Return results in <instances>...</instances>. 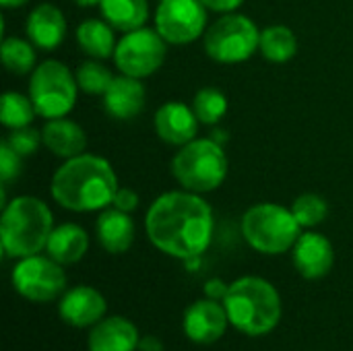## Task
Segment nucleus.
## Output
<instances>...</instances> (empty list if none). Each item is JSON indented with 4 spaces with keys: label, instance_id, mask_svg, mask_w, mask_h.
<instances>
[{
    "label": "nucleus",
    "instance_id": "nucleus-1",
    "mask_svg": "<svg viewBox=\"0 0 353 351\" xmlns=\"http://www.w3.org/2000/svg\"><path fill=\"white\" fill-rule=\"evenodd\" d=\"M213 228L211 205L201 194L184 188L159 194L145 215L149 242L163 254L182 261L201 259L207 252Z\"/></svg>",
    "mask_w": 353,
    "mask_h": 351
},
{
    "label": "nucleus",
    "instance_id": "nucleus-2",
    "mask_svg": "<svg viewBox=\"0 0 353 351\" xmlns=\"http://www.w3.org/2000/svg\"><path fill=\"white\" fill-rule=\"evenodd\" d=\"M118 176L105 157L83 153L70 159L54 172L50 192L52 199L68 211L89 213L112 205L118 190Z\"/></svg>",
    "mask_w": 353,
    "mask_h": 351
},
{
    "label": "nucleus",
    "instance_id": "nucleus-3",
    "mask_svg": "<svg viewBox=\"0 0 353 351\" xmlns=\"http://www.w3.org/2000/svg\"><path fill=\"white\" fill-rule=\"evenodd\" d=\"M223 306L230 325L250 337L271 333L283 314L281 296L275 285L256 275L236 279L223 298Z\"/></svg>",
    "mask_w": 353,
    "mask_h": 351
},
{
    "label": "nucleus",
    "instance_id": "nucleus-4",
    "mask_svg": "<svg viewBox=\"0 0 353 351\" xmlns=\"http://www.w3.org/2000/svg\"><path fill=\"white\" fill-rule=\"evenodd\" d=\"M54 230V215L50 207L29 194L14 197L2 209L0 242L6 257L25 259L46 250Z\"/></svg>",
    "mask_w": 353,
    "mask_h": 351
},
{
    "label": "nucleus",
    "instance_id": "nucleus-5",
    "mask_svg": "<svg viewBox=\"0 0 353 351\" xmlns=\"http://www.w3.org/2000/svg\"><path fill=\"white\" fill-rule=\"evenodd\" d=\"M228 155L215 139H194L182 145L172 159L176 182L196 194L217 190L228 178Z\"/></svg>",
    "mask_w": 353,
    "mask_h": 351
},
{
    "label": "nucleus",
    "instance_id": "nucleus-6",
    "mask_svg": "<svg viewBox=\"0 0 353 351\" xmlns=\"http://www.w3.org/2000/svg\"><path fill=\"white\" fill-rule=\"evenodd\" d=\"M242 236L261 254H283L294 248L302 225L292 209L277 203H261L242 215Z\"/></svg>",
    "mask_w": 353,
    "mask_h": 351
},
{
    "label": "nucleus",
    "instance_id": "nucleus-7",
    "mask_svg": "<svg viewBox=\"0 0 353 351\" xmlns=\"http://www.w3.org/2000/svg\"><path fill=\"white\" fill-rule=\"evenodd\" d=\"M77 77L60 60H46L33 68L29 79V97L41 118H64L77 103Z\"/></svg>",
    "mask_w": 353,
    "mask_h": 351
},
{
    "label": "nucleus",
    "instance_id": "nucleus-8",
    "mask_svg": "<svg viewBox=\"0 0 353 351\" xmlns=\"http://www.w3.org/2000/svg\"><path fill=\"white\" fill-rule=\"evenodd\" d=\"M205 52L221 64H238L254 56L261 46V29L246 14L228 12L203 35Z\"/></svg>",
    "mask_w": 353,
    "mask_h": 351
},
{
    "label": "nucleus",
    "instance_id": "nucleus-9",
    "mask_svg": "<svg viewBox=\"0 0 353 351\" xmlns=\"http://www.w3.org/2000/svg\"><path fill=\"white\" fill-rule=\"evenodd\" d=\"M165 56H168V41L159 35V31L141 27L124 33L118 39L114 62L122 74L145 79L161 68Z\"/></svg>",
    "mask_w": 353,
    "mask_h": 351
},
{
    "label": "nucleus",
    "instance_id": "nucleus-10",
    "mask_svg": "<svg viewBox=\"0 0 353 351\" xmlns=\"http://www.w3.org/2000/svg\"><path fill=\"white\" fill-rule=\"evenodd\" d=\"M10 283L14 292L29 302H52L66 290V273L60 263L52 257H25L10 273Z\"/></svg>",
    "mask_w": 353,
    "mask_h": 351
},
{
    "label": "nucleus",
    "instance_id": "nucleus-11",
    "mask_svg": "<svg viewBox=\"0 0 353 351\" xmlns=\"http://www.w3.org/2000/svg\"><path fill=\"white\" fill-rule=\"evenodd\" d=\"M207 6L201 0H159L155 29L172 46H186L205 35Z\"/></svg>",
    "mask_w": 353,
    "mask_h": 351
},
{
    "label": "nucleus",
    "instance_id": "nucleus-12",
    "mask_svg": "<svg viewBox=\"0 0 353 351\" xmlns=\"http://www.w3.org/2000/svg\"><path fill=\"white\" fill-rule=\"evenodd\" d=\"M228 325H230V317L225 312L223 302L211 298L192 302L182 319V329L186 337L199 345H211L219 341L225 335Z\"/></svg>",
    "mask_w": 353,
    "mask_h": 351
},
{
    "label": "nucleus",
    "instance_id": "nucleus-13",
    "mask_svg": "<svg viewBox=\"0 0 353 351\" xmlns=\"http://www.w3.org/2000/svg\"><path fill=\"white\" fill-rule=\"evenodd\" d=\"M108 310L105 298L91 285H77L60 296L58 314L60 321L74 329H87L97 325Z\"/></svg>",
    "mask_w": 353,
    "mask_h": 351
},
{
    "label": "nucleus",
    "instance_id": "nucleus-14",
    "mask_svg": "<svg viewBox=\"0 0 353 351\" xmlns=\"http://www.w3.org/2000/svg\"><path fill=\"white\" fill-rule=\"evenodd\" d=\"M296 271L304 279H323L335 265V250L327 236L316 232L300 234L292 248Z\"/></svg>",
    "mask_w": 353,
    "mask_h": 351
},
{
    "label": "nucleus",
    "instance_id": "nucleus-15",
    "mask_svg": "<svg viewBox=\"0 0 353 351\" xmlns=\"http://www.w3.org/2000/svg\"><path fill=\"white\" fill-rule=\"evenodd\" d=\"M157 137L174 147H182L196 139L199 130V118L192 110V106H186L182 101H168L159 106L153 118Z\"/></svg>",
    "mask_w": 353,
    "mask_h": 351
},
{
    "label": "nucleus",
    "instance_id": "nucleus-16",
    "mask_svg": "<svg viewBox=\"0 0 353 351\" xmlns=\"http://www.w3.org/2000/svg\"><path fill=\"white\" fill-rule=\"evenodd\" d=\"M25 33L35 48L56 50L66 35V19L58 6L50 2H41L29 12L25 23Z\"/></svg>",
    "mask_w": 353,
    "mask_h": 351
},
{
    "label": "nucleus",
    "instance_id": "nucleus-17",
    "mask_svg": "<svg viewBox=\"0 0 353 351\" xmlns=\"http://www.w3.org/2000/svg\"><path fill=\"white\" fill-rule=\"evenodd\" d=\"M141 335L132 321L108 317L91 327L87 337L89 351H137Z\"/></svg>",
    "mask_w": 353,
    "mask_h": 351
},
{
    "label": "nucleus",
    "instance_id": "nucleus-18",
    "mask_svg": "<svg viewBox=\"0 0 353 351\" xmlns=\"http://www.w3.org/2000/svg\"><path fill=\"white\" fill-rule=\"evenodd\" d=\"M145 99H147L145 85L141 83V79H134L128 74L114 77L112 85L103 93L105 112L116 120L137 118L145 108Z\"/></svg>",
    "mask_w": 353,
    "mask_h": 351
},
{
    "label": "nucleus",
    "instance_id": "nucleus-19",
    "mask_svg": "<svg viewBox=\"0 0 353 351\" xmlns=\"http://www.w3.org/2000/svg\"><path fill=\"white\" fill-rule=\"evenodd\" d=\"M95 236L105 252L122 254L134 242V221L130 213H124L114 207L105 209L95 221Z\"/></svg>",
    "mask_w": 353,
    "mask_h": 351
},
{
    "label": "nucleus",
    "instance_id": "nucleus-20",
    "mask_svg": "<svg viewBox=\"0 0 353 351\" xmlns=\"http://www.w3.org/2000/svg\"><path fill=\"white\" fill-rule=\"evenodd\" d=\"M43 147H48L56 157L70 159L83 155L87 149L85 130L68 118H52L41 128Z\"/></svg>",
    "mask_w": 353,
    "mask_h": 351
},
{
    "label": "nucleus",
    "instance_id": "nucleus-21",
    "mask_svg": "<svg viewBox=\"0 0 353 351\" xmlns=\"http://www.w3.org/2000/svg\"><path fill=\"white\" fill-rule=\"evenodd\" d=\"M87 250H89V236L77 223H62L54 228L46 246L48 257H52L62 267L79 263L87 254Z\"/></svg>",
    "mask_w": 353,
    "mask_h": 351
},
{
    "label": "nucleus",
    "instance_id": "nucleus-22",
    "mask_svg": "<svg viewBox=\"0 0 353 351\" xmlns=\"http://www.w3.org/2000/svg\"><path fill=\"white\" fill-rule=\"evenodd\" d=\"M114 27L103 19H89V21H83L79 27H77V43L79 48L95 58V60H105L110 56H114L116 52V37H114Z\"/></svg>",
    "mask_w": 353,
    "mask_h": 351
},
{
    "label": "nucleus",
    "instance_id": "nucleus-23",
    "mask_svg": "<svg viewBox=\"0 0 353 351\" xmlns=\"http://www.w3.org/2000/svg\"><path fill=\"white\" fill-rule=\"evenodd\" d=\"M101 17L122 33L145 27L149 19L147 0H101Z\"/></svg>",
    "mask_w": 353,
    "mask_h": 351
},
{
    "label": "nucleus",
    "instance_id": "nucleus-24",
    "mask_svg": "<svg viewBox=\"0 0 353 351\" xmlns=\"http://www.w3.org/2000/svg\"><path fill=\"white\" fill-rule=\"evenodd\" d=\"M259 52L275 64L290 62L298 54V37L285 25H271L261 31Z\"/></svg>",
    "mask_w": 353,
    "mask_h": 351
},
{
    "label": "nucleus",
    "instance_id": "nucleus-25",
    "mask_svg": "<svg viewBox=\"0 0 353 351\" xmlns=\"http://www.w3.org/2000/svg\"><path fill=\"white\" fill-rule=\"evenodd\" d=\"M37 110L31 101L29 95L17 93V91H6L2 95V103H0V122L14 130V128H23V126H31V122L35 120Z\"/></svg>",
    "mask_w": 353,
    "mask_h": 351
},
{
    "label": "nucleus",
    "instance_id": "nucleus-26",
    "mask_svg": "<svg viewBox=\"0 0 353 351\" xmlns=\"http://www.w3.org/2000/svg\"><path fill=\"white\" fill-rule=\"evenodd\" d=\"M0 56L4 68L12 74H27L35 68V46L29 39L4 37Z\"/></svg>",
    "mask_w": 353,
    "mask_h": 351
},
{
    "label": "nucleus",
    "instance_id": "nucleus-27",
    "mask_svg": "<svg viewBox=\"0 0 353 351\" xmlns=\"http://www.w3.org/2000/svg\"><path fill=\"white\" fill-rule=\"evenodd\" d=\"M192 110L201 124H217L228 114V97L215 87H203L194 93Z\"/></svg>",
    "mask_w": 353,
    "mask_h": 351
},
{
    "label": "nucleus",
    "instance_id": "nucleus-28",
    "mask_svg": "<svg viewBox=\"0 0 353 351\" xmlns=\"http://www.w3.org/2000/svg\"><path fill=\"white\" fill-rule=\"evenodd\" d=\"M74 77H77L79 89L87 95H103L114 81L112 70L95 58L81 62Z\"/></svg>",
    "mask_w": 353,
    "mask_h": 351
},
{
    "label": "nucleus",
    "instance_id": "nucleus-29",
    "mask_svg": "<svg viewBox=\"0 0 353 351\" xmlns=\"http://www.w3.org/2000/svg\"><path fill=\"white\" fill-rule=\"evenodd\" d=\"M292 213L294 217L298 219V223L302 228H316L321 225L327 215H329V205L327 201L321 197V194H314V192H306V194H300L294 203H292Z\"/></svg>",
    "mask_w": 353,
    "mask_h": 351
},
{
    "label": "nucleus",
    "instance_id": "nucleus-30",
    "mask_svg": "<svg viewBox=\"0 0 353 351\" xmlns=\"http://www.w3.org/2000/svg\"><path fill=\"white\" fill-rule=\"evenodd\" d=\"M4 143L25 159V157L37 153V149L43 145V139H41V130H35L33 126H23V128L10 130L8 137L4 139Z\"/></svg>",
    "mask_w": 353,
    "mask_h": 351
},
{
    "label": "nucleus",
    "instance_id": "nucleus-31",
    "mask_svg": "<svg viewBox=\"0 0 353 351\" xmlns=\"http://www.w3.org/2000/svg\"><path fill=\"white\" fill-rule=\"evenodd\" d=\"M23 172V157L14 153L4 141L0 143V180L2 184H8Z\"/></svg>",
    "mask_w": 353,
    "mask_h": 351
},
{
    "label": "nucleus",
    "instance_id": "nucleus-32",
    "mask_svg": "<svg viewBox=\"0 0 353 351\" xmlns=\"http://www.w3.org/2000/svg\"><path fill=\"white\" fill-rule=\"evenodd\" d=\"M112 207L120 209L124 213H132L139 207V194L134 190H130V188H118L116 194H114Z\"/></svg>",
    "mask_w": 353,
    "mask_h": 351
},
{
    "label": "nucleus",
    "instance_id": "nucleus-33",
    "mask_svg": "<svg viewBox=\"0 0 353 351\" xmlns=\"http://www.w3.org/2000/svg\"><path fill=\"white\" fill-rule=\"evenodd\" d=\"M228 290H230V285L223 283L221 279H209V281L205 283V296L211 298V300H217V302H223Z\"/></svg>",
    "mask_w": 353,
    "mask_h": 351
},
{
    "label": "nucleus",
    "instance_id": "nucleus-34",
    "mask_svg": "<svg viewBox=\"0 0 353 351\" xmlns=\"http://www.w3.org/2000/svg\"><path fill=\"white\" fill-rule=\"evenodd\" d=\"M201 2H203L209 10H213V12H223V14H228V12H234L236 8H240L244 0H201Z\"/></svg>",
    "mask_w": 353,
    "mask_h": 351
},
{
    "label": "nucleus",
    "instance_id": "nucleus-35",
    "mask_svg": "<svg viewBox=\"0 0 353 351\" xmlns=\"http://www.w3.org/2000/svg\"><path fill=\"white\" fill-rule=\"evenodd\" d=\"M137 351H163V343L155 335H145V337H141Z\"/></svg>",
    "mask_w": 353,
    "mask_h": 351
},
{
    "label": "nucleus",
    "instance_id": "nucleus-36",
    "mask_svg": "<svg viewBox=\"0 0 353 351\" xmlns=\"http://www.w3.org/2000/svg\"><path fill=\"white\" fill-rule=\"evenodd\" d=\"M29 0H0V4L4 6V8H21V6H25Z\"/></svg>",
    "mask_w": 353,
    "mask_h": 351
},
{
    "label": "nucleus",
    "instance_id": "nucleus-37",
    "mask_svg": "<svg viewBox=\"0 0 353 351\" xmlns=\"http://www.w3.org/2000/svg\"><path fill=\"white\" fill-rule=\"evenodd\" d=\"M74 4H79L83 8H89V6H99L101 0H74Z\"/></svg>",
    "mask_w": 353,
    "mask_h": 351
}]
</instances>
